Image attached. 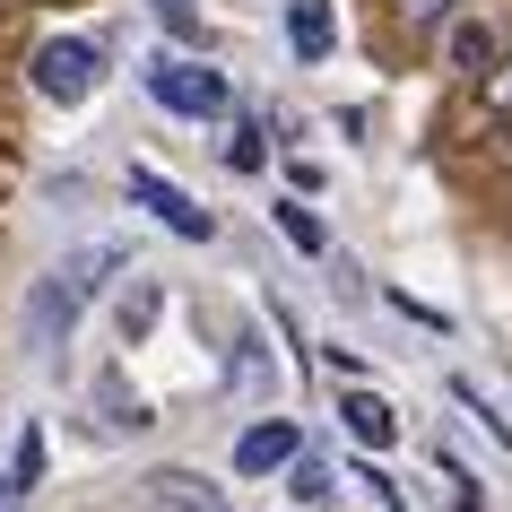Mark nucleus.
Here are the masks:
<instances>
[{
  "label": "nucleus",
  "mask_w": 512,
  "mask_h": 512,
  "mask_svg": "<svg viewBox=\"0 0 512 512\" xmlns=\"http://www.w3.org/2000/svg\"><path fill=\"white\" fill-rule=\"evenodd\" d=\"M157 313H165V287H157V278H139L131 296H122V339H148Z\"/></svg>",
  "instance_id": "nucleus-13"
},
{
  "label": "nucleus",
  "mask_w": 512,
  "mask_h": 512,
  "mask_svg": "<svg viewBox=\"0 0 512 512\" xmlns=\"http://www.w3.org/2000/svg\"><path fill=\"white\" fill-rule=\"evenodd\" d=\"M148 105L174 113V122H217L226 113V70H209L191 53H157L148 61Z\"/></svg>",
  "instance_id": "nucleus-1"
},
{
  "label": "nucleus",
  "mask_w": 512,
  "mask_h": 512,
  "mask_svg": "<svg viewBox=\"0 0 512 512\" xmlns=\"http://www.w3.org/2000/svg\"><path fill=\"white\" fill-rule=\"evenodd\" d=\"M148 486H157V504H174V512H235L209 478H200V469H157Z\"/></svg>",
  "instance_id": "nucleus-10"
},
{
  "label": "nucleus",
  "mask_w": 512,
  "mask_h": 512,
  "mask_svg": "<svg viewBox=\"0 0 512 512\" xmlns=\"http://www.w3.org/2000/svg\"><path fill=\"white\" fill-rule=\"evenodd\" d=\"M391 9H400V27L434 35V27H443V18H452V9H460V0H391Z\"/></svg>",
  "instance_id": "nucleus-17"
},
{
  "label": "nucleus",
  "mask_w": 512,
  "mask_h": 512,
  "mask_svg": "<svg viewBox=\"0 0 512 512\" xmlns=\"http://www.w3.org/2000/svg\"><path fill=\"white\" fill-rule=\"evenodd\" d=\"M452 400H460V408H469V417H478V426H486V434H495V443L512 452V417H495V408L478 400V382H452Z\"/></svg>",
  "instance_id": "nucleus-16"
},
{
  "label": "nucleus",
  "mask_w": 512,
  "mask_h": 512,
  "mask_svg": "<svg viewBox=\"0 0 512 512\" xmlns=\"http://www.w3.org/2000/svg\"><path fill=\"white\" fill-rule=\"evenodd\" d=\"M27 79H35V96L44 105H87L96 87H105V53L87 44V35H53V44H35V61H27Z\"/></svg>",
  "instance_id": "nucleus-2"
},
{
  "label": "nucleus",
  "mask_w": 512,
  "mask_h": 512,
  "mask_svg": "<svg viewBox=\"0 0 512 512\" xmlns=\"http://www.w3.org/2000/svg\"><path fill=\"white\" fill-rule=\"evenodd\" d=\"M287 53H296L304 70L339 53V9H330V0H287Z\"/></svg>",
  "instance_id": "nucleus-6"
},
{
  "label": "nucleus",
  "mask_w": 512,
  "mask_h": 512,
  "mask_svg": "<svg viewBox=\"0 0 512 512\" xmlns=\"http://www.w3.org/2000/svg\"><path fill=\"white\" fill-rule=\"evenodd\" d=\"M96 408H105V434H148V400L122 382V365L96 374Z\"/></svg>",
  "instance_id": "nucleus-9"
},
{
  "label": "nucleus",
  "mask_w": 512,
  "mask_h": 512,
  "mask_svg": "<svg viewBox=\"0 0 512 512\" xmlns=\"http://www.w3.org/2000/svg\"><path fill=\"white\" fill-rule=\"evenodd\" d=\"M79 313H87V287L70 270H44L27 287V348L35 356H61V348H70V330H79Z\"/></svg>",
  "instance_id": "nucleus-3"
},
{
  "label": "nucleus",
  "mask_w": 512,
  "mask_h": 512,
  "mask_svg": "<svg viewBox=\"0 0 512 512\" xmlns=\"http://www.w3.org/2000/svg\"><path fill=\"white\" fill-rule=\"evenodd\" d=\"M278 235H287V243H296V252H322V217H313V209H304V200H278Z\"/></svg>",
  "instance_id": "nucleus-14"
},
{
  "label": "nucleus",
  "mask_w": 512,
  "mask_h": 512,
  "mask_svg": "<svg viewBox=\"0 0 512 512\" xmlns=\"http://www.w3.org/2000/svg\"><path fill=\"white\" fill-rule=\"evenodd\" d=\"M148 18H157L165 35H183V44H191V35H200V0H148Z\"/></svg>",
  "instance_id": "nucleus-15"
},
{
  "label": "nucleus",
  "mask_w": 512,
  "mask_h": 512,
  "mask_svg": "<svg viewBox=\"0 0 512 512\" xmlns=\"http://www.w3.org/2000/svg\"><path fill=\"white\" fill-rule=\"evenodd\" d=\"M356 486H374V504H382V512H408V495H400V486H391V478H382L374 460H365V469H356Z\"/></svg>",
  "instance_id": "nucleus-20"
},
{
  "label": "nucleus",
  "mask_w": 512,
  "mask_h": 512,
  "mask_svg": "<svg viewBox=\"0 0 512 512\" xmlns=\"http://www.w3.org/2000/svg\"><path fill=\"white\" fill-rule=\"evenodd\" d=\"M226 374H235V391H243V400H270V391H278V365H270V339H261V322H235Z\"/></svg>",
  "instance_id": "nucleus-7"
},
{
  "label": "nucleus",
  "mask_w": 512,
  "mask_h": 512,
  "mask_svg": "<svg viewBox=\"0 0 512 512\" xmlns=\"http://www.w3.org/2000/svg\"><path fill=\"white\" fill-rule=\"evenodd\" d=\"M261 165H270V139H261L252 113H243L235 131H226V174H261Z\"/></svg>",
  "instance_id": "nucleus-12"
},
{
  "label": "nucleus",
  "mask_w": 512,
  "mask_h": 512,
  "mask_svg": "<svg viewBox=\"0 0 512 512\" xmlns=\"http://www.w3.org/2000/svg\"><path fill=\"white\" fill-rule=\"evenodd\" d=\"M131 200H139L148 217H157V226H174L183 243H209V235H217V217L200 209V200H191L183 183H165L157 165H131Z\"/></svg>",
  "instance_id": "nucleus-4"
},
{
  "label": "nucleus",
  "mask_w": 512,
  "mask_h": 512,
  "mask_svg": "<svg viewBox=\"0 0 512 512\" xmlns=\"http://www.w3.org/2000/svg\"><path fill=\"white\" fill-rule=\"evenodd\" d=\"M486 105L512 113V53H504V70H486Z\"/></svg>",
  "instance_id": "nucleus-21"
},
{
  "label": "nucleus",
  "mask_w": 512,
  "mask_h": 512,
  "mask_svg": "<svg viewBox=\"0 0 512 512\" xmlns=\"http://www.w3.org/2000/svg\"><path fill=\"white\" fill-rule=\"evenodd\" d=\"M296 452H304V426H296V417H261V426L235 443V478H270V469H287Z\"/></svg>",
  "instance_id": "nucleus-5"
},
{
  "label": "nucleus",
  "mask_w": 512,
  "mask_h": 512,
  "mask_svg": "<svg viewBox=\"0 0 512 512\" xmlns=\"http://www.w3.org/2000/svg\"><path fill=\"white\" fill-rule=\"evenodd\" d=\"M9 478H18V486H35V478H44V426H27V434H18V469H9Z\"/></svg>",
  "instance_id": "nucleus-19"
},
{
  "label": "nucleus",
  "mask_w": 512,
  "mask_h": 512,
  "mask_svg": "<svg viewBox=\"0 0 512 512\" xmlns=\"http://www.w3.org/2000/svg\"><path fill=\"white\" fill-rule=\"evenodd\" d=\"M339 417H348V434L365 443V452H391V443H400V408L382 400V391H348Z\"/></svg>",
  "instance_id": "nucleus-8"
},
{
  "label": "nucleus",
  "mask_w": 512,
  "mask_h": 512,
  "mask_svg": "<svg viewBox=\"0 0 512 512\" xmlns=\"http://www.w3.org/2000/svg\"><path fill=\"white\" fill-rule=\"evenodd\" d=\"M287 495H296L304 512H330V504H339V486H330V469H322L313 452H296V460H287Z\"/></svg>",
  "instance_id": "nucleus-11"
},
{
  "label": "nucleus",
  "mask_w": 512,
  "mask_h": 512,
  "mask_svg": "<svg viewBox=\"0 0 512 512\" xmlns=\"http://www.w3.org/2000/svg\"><path fill=\"white\" fill-rule=\"evenodd\" d=\"M486 53H495V35H486V27H452V61H460V70H486Z\"/></svg>",
  "instance_id": "nucleus-18"
}]
</instances>
